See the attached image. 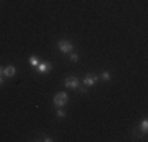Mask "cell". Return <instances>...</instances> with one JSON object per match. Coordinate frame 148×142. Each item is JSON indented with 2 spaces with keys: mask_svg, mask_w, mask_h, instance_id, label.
<instances>
[{
  "mask_svg": "<svg viewBox=\"0 0 148 142\" xmlns=\"http://www.w3.org/2000/svg\"><path fill=\"white\" fill-rule=\"evenodd\" d=\"M68 103V95L65 93V92H60L54 97V104L57 106V108H63V106Z\"/></svg>",
  "mask_w": 148,
  "mask_h": 142,
  "instance_id": "1",
  "label": "cell"
},
{
  "mask_svg": "<svg viewBox=\"0 0 148 142\" xmlns=\"http://www.w3.org/2000/svg\"><path fill=\"white\" fill-rule=\"evenodd\" d=\"M58 49L62 52H71L73 51V43L66 41V40H62V41H58Z\"/></svg>",
  "mask_w": 148,
  "mask_h": 142,
  "instance_id": "2",
  "label": "cell"
},
{
  "mask_svg": "<svg viewBox=\"0 0 148 142\" xmlns=\"http://www.w3.org/2000/svg\"><path fill=\"white\" fill-rule=\"evenodd\" d=\"M65 85L68 88H77V87H79V81H77V77H66V79H65Z\"/></svg>",
  "mask_w": 148,
  "mask_h": 142,
  "instance_id": "3",
  "label": "cell"
},
{
  "mask_svg": "<svg viewBox=\"0 0 148 142\" xmlns=\"http://www.w3.org/2000/svg\"><path fill=\"white\" fill-rule=\"evenodd\" d=\"M98 81V76H93V74H88V76L84 77V84L87 85V87H91V85H95Z\"/></svg>",
  "mask_w": 148,
  "mask_h": 142,
  "instance_id": "4",
  "label": "cell"
},
{
  "mask_svg": "<svg viewBox=\"0 0 148 142\" xmlns=\"http://www.w3.org/2000/svg\"><path fill=\"white\" fill-rule=\"evenodd\" d=\"M16 74V68L13 65H10V66H6V68H3V76L5 77H13Z\"/></svg>",
  "mask_w": 148,
  "mask_h": 142,
  "instance_id": "5",
  "label": "cell"
},
{
  "mask_svg": "<svg viewBox=\"0 0 148 142\" xmlns=\"http://www.w3.org/2000/svg\"><path fill=\"white\" fill-rule=\"evenodd\" d=\"M36 68H38L40 73H46V71H47L49 68H52V66H51V63H47V62H40V65H38Z\"/></svg>",
  "mask_w": 148,
  "mask_h": 142,
  "instance_id": "6",
  "label": "cell"
},
{
  "mask_svg": "<svg viewBox=\"0 0 148 142\" xmlns=\"http://www.w3.org/2000/svg\"><path fill=\"white\" fill-rule=\"evenodd\" d=\"M29 63L33 66V68H36V66L40 65V59H38V57H30V59H29Z\"/></svg>",
  "mask_w": 148,
  "mask_h": 142,
  "instance_id": "7",
  "label": "cell"
},
{
  "mask_svg": "<svg viewBox=\"0 0 148 142\" xmlns=\"http://www.w3.org/2000/svg\"><path fill=\"white\" fill-rule=\"evenodd\" d=\"M140 130H142L143 133H147V131H148V122H147V120H142V123H140Z\"/></svg>",
  "mask_w": 148,
  "mask_h": 142,
  "instance_id": "8",
  "label": "cell"
},
{
  "mask_svg": "<svg viewBox=\"0 0 148 142\" xmlns=\"http://www.w3.org/2000/svg\"><path fill=\"white\" fill-rule=\"evenodd\" d=\"M101 77H103L104 81H109V79H110V73H109V71H104V73L101 74Z\"/></svg>",
  "mask_w": 148,
  "mask_h": 142,
  "instance_id": "9",
  "label": "cell"
},
{
  "mask_svg": "<svg viewBox=\"0 0 148 142\" xmlns=\"http://www.w3.org/2000/svg\"><path fill=\"white\" fill-rule=\"evenodd\" d=\"M65 115H66L65 111H62V109H58V111H57V117H58V119H65Z\"/></svg>",
  "mask_w": 148,
  "mask_h": 142,
  "instance_id": "10",
  "label": "cell"
},
{
  "mask_svg": "<svg viewBox=\"0 0 148 142\" xmlns=\"http://www.w3.org/2000/svg\"><path fill=\"white\" fill-rule=\"evenodd\" d=\"M71 60H73V62H77V60H79V57H77V54H71Z\"/></svg>",
  "mask_w": 148,
  "mask_h": 142,
  "instance_id": "11",
  "label": "cell"
},
{
  "mask_svg": "<svg viewBox=\"0 0 148 142\" xmlns=\"http://www.w3.org/2000/svg\"><path fill=\"white\" fill-rule=\"evenodd\" d=\"M2 84H3V77L0 76V85H2Z\"/></svg>",
  "mask_w": 148,
  "mask_h": 142,
  "instance_id": "12",
  "label": "cell"
},
{
  "mask_svg": "<svg viewBox=\"0 0 148 142\" xmlns=\"http://www.w3.org/2000/svg\"><path fill=\"white\" fill-rule=\"evenodd\" d=\"M2 74H3V68H0V76H2Z\"/></svg>",
  "mask_w": 148,
  "mask_h": 142,
  "instance_id": "13",
  "label": "cell"
}]
</instances>
